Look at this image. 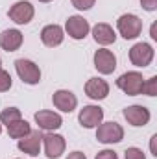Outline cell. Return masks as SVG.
<instances>
[{"instance_id": "44dd1931", "label": "cell", "mask_w": 157, "mask_h": 159, "mask_svg": "<svg viewBox=\"0 0 157 159\" xmlns=\"http://www.w3.org/2000/svg\"><path fill=\"white\" fill-rule=\"evenodd\" d=\"M142 94H148V96H155L157 94V76H152L150 80H144Z\"/></svg>"}, {"instance_id": "3957f363", "label": "cell", "mask_w": 157, "mask_h": 159, "mask_svg": "<svg viewBox=\"0 0 157 159\" xmlns=\"http://www.w3.org/2000/svg\"><path fill=\"white\" fill-rule=\"evenodd\" d=\"M96 128V139L102 144H115L124 139V128L118 122H102Z\"/></svg>"}, {"instance_id": "83f0119b", "label": "cell", "mask_w": 157, "mask_h": 159, "mask_svg": "<svg viewBox=\"0 0 157 159\" xmlns=\"http://www.w3.org/2000/svg\"><path fill=\"white\" fill-rule=\"evenodd\" d=\"M67 159H87V157H85V154H83V152H78V150H76V152L69 154V157H67Z\"/></svg>"}, {"instance_id": "1f68e13d", "label": "cell", "mask_w": 157, "mask_h": 159, "mask_svg": "<svg viewBox=\"0 0 157 159\" xmlns=\"http://www.w3.org/2000/svg\"><path fill=\"white\" fill-rule=\"evenodd\" d=\"M0 69H2V59H0Z\"/></svg>"}, {"instance_id": "8992f818", "label": "cell", "mask_w": 157, "mask_h": 159, "mask_svg": "<svg viewBox=\"0 0 157 159\" xmlns=\"http://www.w3.org/2000/svg\"><path fill=\"white\" fill-rule=\"evenodd\" d=\"M43 144H44V156L48 159H57L65 154V148H67V143H65V137L63 135H57V133H44L43 135Z\"/></svg>"}, {"instance_id": "52a82bcc", "label": "cell", "mask_w": 157, "mask_h": 159, "mask_svg": "<svg viewBox=\"0 0 157 159\" xmlns=\"http://www.w3.org/2000/svg\"><path fill=\"white\" fill-rule=\"evenodd\" d=\"M34 15H35V9H34V6H32L28 0H19V2H15V4L9 7V11H7V17H9L15 24H20V26L32 22Z\"/></svg>"}, {"instance_id": "ffe728a7", "label": "cell", "mask_w": 157, "mask_h": 159, "mask_svg": "<svg viewBox=\"0 0 157 159\" xmlns=\"http://www.w3.org/2000/svg\"><path fill=\"white\" fill-rule=\"evenodd\" d=\"M20 119H22V113H20L19 107H6L0 113V124H6V126H9L15 120H20Z\"/></svg>"}, {"instance_id": "4316f807", "label": "cell", "mask_w": 157, "mask_h": 159, "mask_svg": "<svg viewBox=\"0 0 157 159\" xmlns=\"http://www.w3.org/2000/svg\"><path fill=\"white\" fill-rule=\"evenodd\" d=\"M150 150H152V156L157 157V135H152L150 139Z\"/></svg>"}, {"instance_id": "603a6c76", "label": "cell", "mask_w": 157, "mask_h": 159, "mask_svg": "<svg viewBox=\"0 0 157 159\" xmlns=\"http://www.w3.org/2000/svg\"><path fill=\"white\" fill-rule=\"evenodd\" d=\"M124 154H126V156H124V159H146L144 152H142L141 148H137V146H129Z\"/></svg>"}, {"instance_id": "7a4b0ae2", "label": "cell", "mask_w": 157, "mask_h": 159, "mask_svg": "<svg viewBox=\"0 0 157 159\" xmlns=\"http://www.w3.org/2000/svg\"><path fill=\"white\" fill-rule=\"evenodd\" d=\"M142 85H144V78H142V74L137 72V70L124 72V74L117 80V87L120 91H124L128 96L142 94Z\"/></svg>"}, {"instance_id": "6da1fadb", "label": "cell", "mask_w": 157, "mask_h": 159, "mask_svg": "<svg viewBox=\"0 0 157 159\" xmlns=\"http://www.w3.org/2000/svg\"><path fill=\"white\" fill-rule=\"evenodd\" d=\"M117 30L124 39H135L142 32V20L133 13H124L117 20Z\"/></svg>"}, {"instance_id": "4dcf8cb0", "label": "cell", "mask_w": 157, "mask_h": 159, "mask_svg": "<svg viewBox=\"0 0 157 159\" xmlns=\"http://www.w3.org/2000/svg\"><path fill=\"white\" fill-rule=\"evenodd\" d=\"M0 133H2V124H0Z\"/></svg>"}, {"instance_id": "8fae6325", "label": "cell", "mask_w": 157, "mask_h": 159, "mask_svg": "<svg viewBox=\"0 0 157 159\" xmlns=\"http://www.w3.org/2000/svg\"><path fill=\"white\" fill-rule=\"evenodd\" d=\"M78 120H79V124L83 128H87V129L96 128L104 120V109L100 106H83V109L79 111V115H78Z\"/></svg>"}, {"instance_id": "4fadbf2b", "label": "cell", "mask_w": 157, "mask_h": 159, "mask_svg": "<svg viewBox=\"0 0 157 159\" xmlns=\"http://www.w3.org/2000/svg\"><path fill=\"white\" fill-rule=\"evenodd\" d=\"M52 102H54V106H56L59 111H63V113H72V111L76 109V106H78L76 94H74L72 91H67V89L56 91L54 96H52Z\"/></svg>"}, {"instance_id": "5bb4252c", "label": "cell", "mask_w": 157, "mask_h": 159, "mask_svg": "<svg viewBox=\"0 0 157 159\" xmlns=\"http://www.w3.org/2000/svg\"><path fill=\"white\" fill-rule=\"evenodd\" d=\"M22 41H24V35L20 30L9 28V30H4L0 34V48L6 52H15L22 46Z\"/></svg>"}, {"instance_id": "cb8c5ba5", "label": "cell", "mask_w": 157, "mask_h": 159, "mask_svg": "<svg viewBox=\"0 0 157 159\" xmlns=\"http://www.w3.org/2000/svg\"><path fill=\"white\" fill-rule=\"evenodd\" d=\"M72 2V6L79 9V11H87V9H91L92 6H94V2L96 0H70Z\"/></svg>"}, {"instance_id": "ba28073f", "label": "cell", "mask_w": 157, "mask_h": 159, "mask_svg": "<svg viewBox=\"0 0 157 159\" xmlns=\"http://www.w3.org/2000/svg\"><path fill=\"white\" fill-rule=\"evenodd\" d=\"M65 32L69 34V37H72V39H76V41H81L89 35L91 24H89V20L83 19L81 15H72V17H69L67 22H65Z\"/></svg>"}, {"instance_id": "ac0fdd59", "label": "cell", "mask_w": 157, "mask_h": 159, "mask_svg": "<svg viewBox=\"0 0 157 159\" xmlns=\"http://www.w3.org/2000/svg\"><path fill=\"white\" fill-rule=\"evenodd\" d=\"M92 37L98 44L107 46V44H113L117 41V34L107 22H98V24L92 26Z\"/></svg>"}, {"instance_id": "7402d4cb", "label": "cell", "mask_w": 157, "mask_h": 159, "mask_svg": "<svg viewBox=\"0 0 157 159\" xmlns=\"http://www.w3.org/2000/svg\"><path fill=\"white\" fill-rule=\"evenodd\" d=\"M11 83H13L11 74H9L7 70L0 69V93H4V91H9V89H11Z\"/></svg>"}, {"instance_id": "9c48e42d", "label": "cell", "mask_w": 157, "mask_h": 159, "mask_svg": "<svg viewBox=\"0 0 157 159\" xmlns=\"http://www.w3.org/2000/svg\"><path fill=\"white\" fill-rule=\"evenodd\" d=\"M92 59H94V67H96V70L100 74H111L117 69V56L107 48L96 50Z\"/></svg>"}, {"instance_id": "7c38bea8", "label": "cell", "mask_w": 157, "mask_h": 159, "mask_svg": "<svg viewBox=\"0 0 157 159\" xmlns=\"http://www.w3.org/2000/svg\"><path fill=\"white\" fill-rule=\"evenodd\" d=\"M34 119L37 122V126H39L41 129H44V131H56V129H59L63 126L61 115L56 113V111H48V109L37 111L34 115Z\"/></svg>"}, {"instance_id": "30bf717a", "label": "cell", "mask_w": 157, "mask_h": 159, "mask_svg": "<svg viewBox=\"0 0 157 159\" xmlns=\"http://www.w3.org/2000/svg\"><path fill=\"white\" fill-rule=\"evenodd\" d=\"M124 119L128 120V124H131L135 128H141V126H146L150 122L152 113L144 106H128L124 109Z\"/></svg>"}, {"instance_id": "f546056e", "label": "cell", "mask_w": 157, "mask_h": 159, "mask_svg": "<svg viewBox=\"0 0 157 159\" xmlns=\"http://www.w3.org/2000/svg\"><path fill=\"white\" fill-rule=\"evenodd\" d=\"M39 2H44V4H48V2H52V0H39Z\"/></svg>"}, {"instance_id": "9a60e30c", "label": "cell", "mask_w": 157, "mask_h": 159, "mask_svg": "<svg viewBox=\"0 0 157 159\" xmlns=\"http://www.w3.org/2000/svg\"><path fill=\"white\" fill-rule=\"evenodd\" d=\"M41 144H43V133L39 129L37 131H30L24 139H19V150L28 154V156H39Z\"/></svg>"}, {"instance_id": "d4e9b609", "label": "cell", "mask_w": 157, "mask_h": 159, "mask_svg": "<svg viewBox=\"0 0 157 159\" xmlns=\"http://www.w3.org/2000/svg\"><path fill=\"white\" fill-rule=\"evenodd\" d=\"M94 159H118V156H117L115 150H102V152L96 154Z\"/></svg>"}, {"instance_id": "484cf974", "label": "cell", "mask_w": 157, "mask_h": 159, "mask_svg": "<svg viewBox=\"0 0 157 159\" xmlns=\"http://www.w3.org/2000/svg\"><path fill=\"white\" fill-rule=\"evenodd\" d=\"M141 6L146 11H155L157 9V0H141Z\"/></svg>"}, {"instance_id": "2e32d148", "label": "cell", "mask_w": 157, "mask_h": 159, "mask_svg": "<svg viewBox=\"0 0 157 159\" xmlns=\"http://www.w3.org/2000/svg\"><path fill=\"white\" fill-rule=\"evenodd\" d=\"M65 39V30L59 26V24H48L41 30V41L44 46L48 48H54V46H59Z\"/></svg>"}, {"instance_id": "5b68a950", "label": "cell", "mask_w": 157, "mask_h": 159, "mask_svg": "<svg viewBox=\"0 0 157 159\" xmlns=\"http://www.w3.org/2000/svg\"><path fill=\"white\" fill-rule=\"evenodd\" d=\"M154 56H155L154 46L148 44V43H137L129 50V61H131V65H135L139 69L148 67L154 61Z\"/></svg>"}, {"instance_id": "f1b7e54d", "label": "cell", "mask_w": 157, "mask_h": 159, "mask_svg": "<svg viewBox=\"0 0 157 159\" xmlns=\"http://www.w3.org/2000/svg\"><path fill=\"white\" fill-rule=\"evenodd\" d=\"M150 34H152V39H157V34H155V24H152V32H150Z\"/></svg>"}, {"instance_id": "277c9868", "label": "cell", "mask_w": 157, "mask_h": 159, "mask_svg": "<svg viewBox=\"0 0 157 159\" xmlns=\"http://www.w3.org/2000/svg\"><path fill=\"white\" fill-rule=\"evenodd\" d=\"M15 70L19 74V78L22 80V83H28V85H37L41 81V69L39 65H35L32 59H17L15 61Z\"/></svg>"}, {"instance_id": "e0dca14e", "label": "cell", "mask_w": 157, "mask_h": 159, "mask_svg": "<svg viewBox=\"0 0 157 159\" xmlns=\"http://www.w3.org/2000/svg\"><path fill=\"white\" fill-rule=\"evenodd\" d=\"M85 94L91 100H104L109 94V83L102 78H91L85 83Z\"/></svg>"}, {"instance_id": "d6986e66", "label": "cell", "mask_w": 157, "mask_h": 159, "mask_svg": "<svg viewBox=\"0 0 157 159\" xmlns=\"http://www.w3.org/2000/svg\"><path fill=\"white\" fill-rule=\"evenodd\" d=\"M6 128H7V135H9L11 139H24V137L32 131V126H30L24 119L15 120L13 124H9V126H6Z\"/></svg>"}]
</instances>
